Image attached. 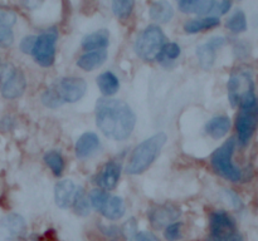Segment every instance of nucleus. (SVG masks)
<instances>
[{
  "instance_id": "12",
  "label": "nucleus",
  "mask_w": 258,
  "mask_h": 241,
  "mask_svg": "<svg viewBox=\"0 0 258 241\" xmlns=\"http://www.w3.org/2000/svg\"><path fill=\"white\" fill-rule=\"evenodd\" d=\"M227 39L223 37H213L204 44L197 48V57H198L199 65L203 69H211L213 67L217 58V50L221 49L226 44Z\"/></svg>"
},
{
  "instance_id": "35",
  "label": "nucleus",
  "mask_w": 258,
  "mask_h": 241,
  "mask_svg": "<svg viewBox=\"0 0 258 241\" xmlns=\"http://www.w3.org/2000/svg\"><path fill=\"white\" fill-rule=\"evenodd\" d=\"M130 241H160L156 235L149 231H138L135 236Z\"/></svg>"
},
{
  "instance_id": "36",
  "label": "nucleus",
  "mask_w": 258,
  "mask_h": 241,
  "mask_svg": "<svg viewBox=\"0 0 258 241\" xmlns=\"http://www.w3.org/2000/svg\"><path fill=\"white\" fill-rule=\"evenodd\" d=\"M232 8V3L228 0H223V2H217L216 5V17L218 18V15L226 14L227 12H229V9Z\"/></svg>"
},
{
  "instance_id": "27",
  "label": "nucleus",
  "mask_w": 258,
  "mask_h": 241,
  "mask_svg": "<svg viewBox=\"0 0 258 241\" xmlns=\"http://www.w3.org/2000/svg\"><path fill=\"white\" fill-rule=\"evenodd\" d=\"M45 165L50 168L54 176H60L64 171V160H63L62 155L58 151H48L45 152L44 157Z\"/></svg>"
},
{
  "instance_id": "1",
  "label": "nucleus",
  "mask_w": 258,
  "mask_h": 241,
  "mask_svg": "<svg viewBox=\"0 0 258 241\" xmlns=\"http://www.w3.org/2000/svg\"><path fill=\"white\" fill-rule=\"evenodd\" d=\"M136 117L128 104L112 98H100L96 104V125L108 138L123 141L135 128Z\"/></svg>"
},
{
  "instance_id": "15",
  "label": "nucleus",
  "mask_w": 258,
  "mask_h": 241,
  "mask_svg": "<svg viewBox=\"0 0 258 241\" xmlns=\"http://www.w3.org/2000/svg\"><path fill=\"white\" fill-rule=\"evenodd\" d=\"M216 4L217 2L208 0H181L179 2V9L183 13L216 17Z\"/></svg>"
},
{
  "instance_id": "3",
  "label": "nucleus",
  "mask_w": 258,
  "mask_h": 241,
  "mask_svg": "<svg viewBox=\"0 0 258 241\" xmlns=\"http://www.w3.org/2000/svg\"><path fill=\"white\" fill-rule=\"evenodd\" d=\"M228 99L232 107H249L257 102L252 73L247 69L234 70L228 79Z\"/></svg>"
},
{
  "instance_id": "28",
  "label": "nucleus",
  "mask_w": 258,
  "mask_h": 241,
  "mask_svg": "<svg viewBox=\"0 0 258 241\" xmlns=\"http://www.w3.org/2000/svg\"><path fill=\"white\" fill-rule=\"evenodd\" d=\"M91 203L88 197L86 196L85 190L82 187H78L76 190L75 198H73V208H75V212L80 216H87L91 211Z\"/></svg>"
},
{
  "instance_id": "8",
  "label": "nucleus",
  "mask_w": 258,
  "mask_h": 241,
  "mask_svg": "<svg viewBox=\"0 0 258 241\" xmlns=\"http://www.w3.org/2000/svg\"><path fill=\"white\" fill-rule=\"evenodd\" d=\"M57 39L58 32L55 28H50L37 37L32 54L38 64L42 67H50L54 63Z\"/></svg>"
},
{
  "instance_id": "7",
  "label": "nucleus",
  "mask_w": 258,
  "mask_h": 241,
  "mask_svg": "<svg viewBox=\"0 0 258 241\" xmlns=\"http://www.w3.org/2000/svg\"><path fill=\"white\" fill-rule=\"evenodd\" d=\"M50 88L57 95L60 104H64L80 100L87 90V83L82 78L66 77L57 80L54 84L50 85Z\"/></svg>"
},
{
  "instance_id": "16",
  "label": "nucleus",
  "mask_w": 258,
  "mask_h": 241,
  "mask_svg": "<svg viewBox=\"0 0 258 241\" xmlns=\"http://www.w3.org/2000/svg\"><path fill=\"white\" fill-rule=\"evenodd\" d=\"M76 190L77 187L71 180H63L58 182L54 187V200L58 207L68 208L72 206Z\"/></svg>"
},
{
  "instance_id": "31",
  "label": "nucleus",
  "mask_w": 258,
  "mask_h": 241,
  "mask_svg": "<svg viewBox=\"0 0 258 241\" xmlns=\"http://www.w3.org/2000/svg\"><path fill=\"white\" fill-rule=\"evenodd\" d=\"M134 9V2L130 0H118L112 3V12L120 19H126L130 17L131 12Z\"/></svg>"
},
{
  "instance_id": "9",
  "label": "nucleus",
  "mask_w": 258,
  "mask_h": 241,
  "mask_svg": "<svg viewBox=\"0 0 258 241\" xmlns=\"http://www.w3.org/2000/svg\"><path fill=\"white\" fill-rule=\"evenodd\" d=\"M258 127V99L249 107L241 108L236 118V128L238 142L241 146H247Z\"/></svg>"
},
{
  "instance_id": "29",
  "label": "nucleus",
  "mask_w": 258,
  "mask_h": 241,
  "mask_svg": "<svg viewBox=\"0 0 258 241\" xmlns=\"http://www.w3.org/2000/svg\"><path fill=\"white\" fill-rule=\"evenodd\" d=\"M227 28L233 33H242L247 29V18L242 10H236L227 20Z\"/></svg>"
},
{
  "instance_id": "13",
  "label": "nucleus",
  "mask_w": 258,
  "mask_h": 241,
  "mask_svg": "<svg viewBox=\"0 0 258 241\" xmlns=\"http://www.w3.org/2000/svg\"><path fill=\"white\" fill-rule=\"evenodd\" d=\"M17 23V14L13 10L0 8V47H10L14 42L13 27Z\"/></svg>"
},
{
  "instance_id": "19",
  "label": "nucleus",
  "mask_w": 258,
  "mask_h": 241,
  "mask_svg": "<svg viewBox=\"0 0 258 241\" xmlns=\"http://www.w3.org/2000/svg\"><path fill=\"white\" fill-rule=\"evenodd\" d=\"M231 118L227 115H217L209 119L206 125V132L208 133L211 137L219 140V138L224 137L227 133L231 130Z\"/></svg>"
},
{
  "instance_id": "21",
  "label": "nucleus",
  "mask_w": 258,
  "mask_h": 241,
  "mask_svg": "<svg viewBox=\"0 0 258 241\" xmlns=\"http://www.w3.org/2000/svg\"><path fill=\"white\" fill-rule=\"evenodd\" d=\"M3 228L7 232L8 237L15 238L22 236L25 232V221L18 213H10L3 220Z\"/></svg>"
},
{
  "instance_id": "38",
  "label": "nucleus",
  "mask_w": 258,
  "mask_h": 241,
  "mask_svg": "<svg viewBox=\"0 0 258 241\" xmlns=\"http://www.w3.org/2000/svg\"><path fill=\"white\" fill-rule=\"evenodd\" d=\"M29 241H37V240H34V238H32V240H29Z\"/></svg>"
},
{
  "instance_id": "2",
  "label": "nucleus",
  "mask_w": 258,
  "mask_h": 241,
  "mask_svg": "<svg viewBox=\"0 0 258 241\" xmlns=\"http://www.w3.org/2000/svg\"><path fill=\"white\" fill-rule=\"evenodd\" d=\"M165 142L166 135L164 132H159L141 142L139 146H136L135 150L131 153L128 165L126 167L127 173L140 175V173L145 172L156 160Z\"/></svg>"
},
{
  "instance_id": "30",
  "label": "nucleus",
  "mask_w": 258,
  "mask_h": 241,
  "mask_svg": "<svg viewBox=\"0 0 258 241\" xmlns=\"http://www.w3.org/2000/svg\"><path fill=\"white\" fill-rule=\"evenodd\" d=\"M108 198H110V195L106 191L101 190V188H96V190H92L90 192V203L98 212H101Z\"/></svg>"
},
{
  "instance_id": "37",
  "label": "nucleus",
  "mask_w": 258,
  "mask_h": 241,
  "mask_svg": "<svg viewBox=\"0 0 258 241\" xmlns=\"http://www.w3.org/2000/svg\"><path fill=\"white\" fill-rule=\"evenodd\" d=\"M208 241H244V240L243 237H242L241 233H239L238 231H236V232L229 233V235L227 236H222V237H218V238H209Z\"/></svg>"
},
{
  "instance_id": "22",
  "label": "nucleus",
  "mask_w": 258,
  "mask_h": 241,
  "mask_svg": "<svg viewBox=\"0 0 258 241\" xmlns=\"http://www.w3.org/2000/svg\"><path fill=\"white\" fill-rule=\"evenodd\" d=\"M125 202L123 198L120 196H110L107 202L105 203L103 208L101 210V213L108 220H118L125 215Z\"/></svg>"
},
{
  "instance_id": "25",
  "label": "nucleus",
  "mask_w": 258,
  "mask_h": 241,
  "mask_svg": "<svg viewBox=\"0 0 258 241\" xmlns=\"http://www.w3.org/2000/svg\"><path fill=\"white\" fill-rule=\"evenodd\" d=\"M150 18L159 23H168L173 19L174 9L168 2H155L150 5L149 9Z\"/></svg>"
},
{
  "instance_id": "10",
  "label": "nucleus",
  "mask_w": 258,
  "mask_h": 241,
  "mask_svg": "<svg viewBox=\"0 0 258 241\" xmlns=\"http://www.w3.org/2000/svg\"><path fill=\"white\" fill-rule=\"evenodd\" d=\"M237 231L233 217L226 211H214L209 217V238H218Z\"/></svg>"
},
{
  "instance_id": "18",
  "label": "nucleus",
  "mask_w": 258,
  "mask_h": 241,
  "mask_svg": "<svg viewBox=\"0 0 258 241\" xmlns=\"http://www.w3.org/2000/svg\"><path fill=\"white\" fill-rule=\"evenodd\" d=\"M108 42H110V34L106 29H101L86 35L82 39V47L87 52L105 50V48L108 45Z\"/></svg>"
},
{
  "instance_id": "17",
  "label": "nucleus",
  "mask_w": 258,
  "mask_h": 241,
  "mask_svg": "<svg viewBox=\"0 0 258 241\" xmlns=\"http://www.w3.org/2000/svg\"><path fill=\"white\" fill-rule=\"evenodd\" d=\"M100 147V138L96 133L86 132L77 140L75 146L76 156L78 158H87Z\"/></svg>"
},
{
  "instance_id": "33",
  "label": "nucleus",
  "mask_w": 258,
  "mask_h": 241,
  "mask_svg": "<svg viewBox=\"0 0 258 241\" xmlns=\"http://www.w3.org/2000/svg\"><path fill=\"white\" fill-rule=\"evenodd\" d=\"M122 233L128 241L134 237V236L138 233V225H136V220L134 217H131L130 220H127L125 222V225L122 226Z\"/></svg>"
},
{
  "instance_id": "6",
  "label": "nucleus",
  "mask_w": 258,
  "mask_h": 241,
  "mask_svg": "<svg viewBox=\"0 0 258 241\" xmlns=\"http://www.w3.org/2000/svg\"><path fill=\"white\" fill-rule=\"evenodd\" d=\"M0 80H2V94L7 99L19 98L27 88V79L22 70L10 64L0 65Z\"/></svg>"
},
{
  "instance_id": "11",
  "label": "nucleus",
  "mask_w": 258,
  "mask_h": 241,
  "mask_svg": "<svg viewBox=\"0 0 258 241\" xmlns=\"http://www.w3.org/2000/svg\"><path fill=\"white\" fill-rule=\"evenodd\" d=\"M179 216H180V210L176 206L169 205V203L153 206L148 212L149 221L153 227L158 228V230L175 222Z\"/></svg>"
},
{
  "instance_id": "20",
  "label": "nucleus",
  "mask_w": 258,
  "mask_h": 241,
  "mask_svg": "<svg viewBox=\"0 0 258 241\" xmlns=\"http://www.w3.org/2000/svg\"><path fill=\"white\" fill-rule=\"evenodd\" d=\"M107 59V52L106 50H93L87 52L81 55L77 60V65L83 70H93L101 67Z\"/></svg>"
},
{
  "instance_id": "4",
  "label": "nucleus",
  "mask_w": 258,
  "mask_h": 241,
  "mask_svg": "<svg viewBox=\"0 0 258 241\" xmlns=\"http://www.w3.org/2000/svg\"><path fill=\"white\" fill-rule=\"evenodd\" d=\"M234 148H236V140L232 137L214 151L211 157V165L219 176L232 182H238L242 180V171L234 165L232 160Z\"/></svg>"
},
{
  "instance_id": "23",
  "label": "nucleus",
  "mask_w": 258,
  "mask_h": 241,
  "mask_svg": "<svg viewBox=\"0 0 258 241\" xmlns=\"http://www.w3.org/2000/svg\"><path fill=\"white\" fill-rule=\"evenodd\" d=\"M221 20L219 18L216 17H203L198 18V19H191L184 24V30L189 34H196V33L204 32V30L213 29V28L218 27Z\"/></svg>"
},
{
  "instance_id": "26",
  "label": "nucleus",
  "mask_w": 258,
  "mask_h": 241,
  "mask_svg": "<svg viewBox=\"0 0 258 241\" xmlns=\"http://www.w3.org/2000/svg\"><path fill=\"white\" fill-rule=\"evenodd\" d=\"M180 53H181V49H180V47H179V44H176V43H174V42L165 43V44H164V47L161 48V50H160V53H159L156 60H158V62H160L161 64H169V63H171V62H174V60L178 59L179 55H180Z\"/></svg>"
},
{
  "instance_id": "5",
  "label": "nucleus",
  "mask_w": 258,
  "mask_h": 241,
  "mask_svg": "<svg viewBox=\"0 0 258 241\" xmlns=\"http://www.w3.org/2000/svg\"><path fill=\"white\" fill-rule=\"evenodd\" d=\"M165 44V35L159 25H149L141 32L135 42V52L146 62L156 60L161 48Z\"/></svg>"
},
{
  "instance_id": "24",
  "label": "nucleus",
  "mask_w": 258,
  "mask_h": 241,
  "mask_svg": "<svg viewBox=\"0 0 258 241\" xmlns=\"http://www.w3.org/2000/svg\"><path fill=\"white\" fill-rule=\"evenodd\" d=\"M97 85L102 94L110 98L120 89V80L112 72H103L97 77Z\"/></svg>"
},
{
  "instance_id": "32",
  "label": "nucleus",
  "mask_w": 258,
  "mask_h": 241,
  "mask_svg": "<svg viewBox=\"0 0 258 241\" xmlns=\"http://www.w3.org/2000/svg\"><path fill=\"white\" fill-rule=\"evenodd\" d=\"M181 227H183V223L175 221V222L170 223L165 227L164 231V236L168 241H178L181 238Z\"/></svg>"
},
{
  "instance_id": "14",
  "label": "nucleus",
  "mask_w": 258,
  "mask_h": 241,
  "mask_svg": "<svg viewBox=\"0 0 258 241\" xmlns=\"http://www.w3.org/2000/svg\"><path fill=\"white\" fill-rule=\"evenodd\" d=\"M121 176V166L120 163L111 161L105 165L101 173L97 177V183L103 191H110L117 186L118 180Z\"/></svg>"
},
{
  "instance_id": "34",
  "label": "nucleus",
  "mask_w": 258,
  "mask_h": 241,
  "mask_svg": "<svg viewBox=\"0 0 258 241\" xmlns=\"http://www.w3.org/2000/svg\"><path fill=\"white\" fill-rule=\"evenodd\" d=\"M35 40H37V37H34V35H28V37L23 38L22 42H20V50L24 54H32Z\"/></svg>"
}]
</instances>
